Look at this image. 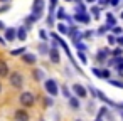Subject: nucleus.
<instances>
[{
	"instance_id": "f257e3e1",
	"label": "nucleus",
	"mask_w": 123,
	"mask_h": 121,
	"mask_svg": "<svg viewBox=\"0 0 123 121\" xmlns=\"http://www.w3.org/2000/svg\"><path fill=\"white\" fill-rule=\"evenodd\" d=\"M88 91H91V92H93V96H94V98H99V99H101V101H103V103H106V104H108V106H118V104H116V103H115V101H111V99H110V98H106V96H105V92H103V91H99V89H94V87H93V86H89V87H88Z\"/></svg>"
},
{
	"instance_id": "f03ea898",
	"label": "nucleus",
	"mask_w": 123,
	"mask_h": 121,
	"mask_svg": "<svg viewBox=\"0 0 123 121\" xmlns=\"http://www.w3.org/2000/svg\"><path fill=\"white\" fill-rule=\"evenodd\" d=\"M19 99H20V104H22V106H25V108H32V106H34V103H36V98H34V94H32L31 91L22 92Z\"/></svg>"
},
{
	"instance_id": "7ed1b4c3",
	"label": "nucleus",
	"mask_w": 123,
	"mask_h": 121,
	"mask_svg": "<svg viewBox=\"0 0 123 121\" xmlns=\"http://www.w3.org/2000/svg\"><path fill=\"white\" fill-rule=\"evenodd\" d=\"M44 87H46L47 94H51V96H57L59 94V87H57V82L54 79H47L44 82Z\"/></svg>"
},
{
	"instance_id": "20e7f679",
	"label": "nucleus",
	"mask_w": 123,
	"mask_h": 121,
	"mask_svg": "<svg viewBox=\"0 0 123 121\" xmlns=\"http://www.w3.org/2000/svg\"><path fill=\"white\" fill-rule=\"evenodd\" d=\"M9 79H10V84L14 86V87H22V84H24V77H22V74L20 72H12V74H9Z\"/></svg>"
},
{
	"instance_id": "39448f33",
	"label": "nucleus",
	"mask_w": 123,
	"mask_h": 121,
	"mask_svg": "<svg viewBox=\"0 0 123 121\" xmlns=\"http://www.w3.org/2000/svg\"><path fill=\"white\" fill-rule=\"evenodd\" d=\"M44 12V0H34V4H32V15L34 17H41Z\"/></svg>"
},
{
	"instance_id": "423d86ee",
	"label": "nucleus",
	"mask_w": 123,
	"mask_h": 121,
	"mask_svg": "<svg viewBox=\"0 0 123 121\" xmlns=\"http://www.w3.org/2000/svg\"><path fill=\"white\" fill-rule=\"evenodd\" d=\"M73 92L76 94V98H86L88 96V89L81 84H73Z\"/></svg>"
},
{
	"instance_id": "0eeeda50",
	"label": "nucleus",
	"mask_w": 123,
	"mask_h": 121,
	"mask_svg": "<svg viewBox=\"0 0 123 121\" xmlns=\"http://www.w3.org/2000/svg\"><path fill=\"white\" fill-rule=\"evenodd\" d=\"M110 67H115L120 72H123V57H113L110 61Z\"/></svg>"
},
{
	"instance_id": "6e6552de",
	"label": "nucleus",
	"mask_w": 123,
	"mask_h": 121,
	"mask_svg": "<svg viewBox=\"0 0 123 121\" xmlns=\"http://www.w3.org/2000/svg\"><path fill=\"white\" fill-rule=\"evenodd\" d=\"M29 119H31V116L25 109H17L15 111V121H29Z\"/></svg>"
},
{
	"instance_id": "1a4fd4ad",
	"label": "nucleus",
	"mask_w": 123,
	"mask_h": 121,
	"mask_svg": "<svg viewBox=\"0 0 123 121\" xmlns=\"http://www.w3.org/2000/svg\"><path fill=\"white\" fill-rule=\"evenodd\" d=\"M15 37H17L15 29H14V27H5V40L12 42V40H15Z\"/></svg>"
},
{
	"instance_id": "9d476101",
	"label": "nucleus",
	"mask_w": 123,
	"mask_h": 121,
	"mask_svg": "<svg viewBox=\"0 0 123 121\" xmlns=\"http://www.w3.org/2000/svg\"><path fill=\"white\" fill-rule=\"evenodd\" d=\"M108 54H111L108 49H101V51L96 54V61H98V62H105V61H106V57H108Z\"/></svg>"
},
{
	"instance_id": "9b49d317",
	"label": "nucleus",
	"mask_w": 123,
	"mask_h": 121,
	"mask_svg": "<svg viewBox=\"0 0 123 121\" xmlns=\"http://www.w3.org/2000/svg\"><path fill=\"white\" fill-rule=\"evenodd\" d=\"M9 76V66L4 59H0V77H5Z\"/></svg>"
},
{
	"instance_id": "f8f14e48",
	"label": "nucleus",
	"mask_w": 123,
	"mask_h": 121,
	"mask_svg": "<svg viewBox=\"0 0 123 121\" xmlns=\"http://www.w3.org/2000/svg\"><path fill=\"white\" fill-rule=\"evenodd\" d=\"M74 19H76L78 22H81V24H89V20H91L88 14H76Z\"/></svg>"
},
{
	"instance_id": "ddd939ff",
	"label": "nucleus",
	"mask_w": 123,
	"mask_h": 121,
	"mask_svg": "<svg viewBox=\"0 0 123 121\" xmlns=\"http://www.w3.org/2000/svg\"><path fill=\"white\" fill-rule=\"evenodd\" d=\"M15 32H17V39H19V40H25V39H27V30H25V27H17Z\"/></svg>"
},
{
	"instance_id": "4468645a",
	"label": "nucleus",
	"mask_w": 123,
	"mask_h": 121,
	"mask_svg": "<svg viewBox=\"0 0 123 121\" xmlns=\"http://www.w3.org/2000/svg\"><path fill=\"white\" fill-rule=\"evenodd\" d=\"M49 59H51V62H59V52H57V49H51L49 51Z\"/></svg>"
},
{
	"instance_id": "2eb2a0df",
	"label": "nucleus",
	"mask_w": 123,
	"mask_h": 121,
	"mask_svg": "<svg viewBox=\"0 0 123 121\" xmlns=\"http://www.w3.org/2000/svg\"><path fill=\"white\" fill-rule=\"evenodd\" d=\"M22 56H24V61L27 64H36V61H37V57L34 54H22Z\"/></svg>"
},
{
	"instance_id": "dca6fc26",
	"label": "nucleus",
	"mask_w": 123,
	"mask_h": 121,
	"mask_svg": "<svg viewBox=\"0 0 123 121\" xmlns=\"http://www.w3.org/2000/svg\"><path fill=\"white\" fill-rule=\"evenodd\" d=\"M69 106H71L73 109H79V99H78L76 96H71V98H69Z\"/></svg>"
},
{
	"instance_id": "f3484780",
	"label": "nucleus",
	"mask_w": 123,
	"mask_h": 121,
	"mask_svg": "<svg viewBox=\"0 0 123 121\" xmlns=\"http://www.w3.org/2000/svg\"><path fill=\"white\" fill-rule=\"evenodd\" d=\"M106 22H108V24H106V25H108V27H110V29H111V27H115V25H116V20H115V17H113V15H111V14H108V15H106Z\"/></svg>"
},
{
	"instance_id": "a211bd4d",
	"label": "nucleus",
	"mask_w": 123,
	"mask_h": 121,
	"mask_svg": "<svg viewBox=\"0 0 123 121\" xmlns=\"http://www.w3.org/2000/svg\"><path fill=\"white\" fill-rule=\"evenodd\" d=\"M24 52H27V49H25V47H19V49H14L10 54H12V56H22Z\"/></svg>"
},
{
	"instance_id": "6ab92c4d",
	"label": "nucleus",
	"mask_w": 123,
	"mask_h": 121,
	"mask_svg": "<svg viewBox=\"0 0 123 121\" xmlns=\"http://www.w3.org/2000/svg\"><path fill=\"white\" fill-rule=\"evenodd\" d=\"M56 4H57V0H51V4H49V17H52V14L56 10Z\"/></svg>"
},
{
	"instance_id": "aec40b11",
	"label": "nucleus",
	"mask_w": 123,
	"mask_h": 121,
	"mask_svg": "<svg viewBox=\"0 0 123 121\" xmlns=\"http://www.w3.org/2000/svg\"><path fill=\"white\" fill-rule=\"evenodd\" d=\"M121 54H123V49H121V47H116V49L111 51V56H113V57H121Z\"/></svg>"
},
{
	"instance_id": "412c9836",
	"label": "nucleus",
	"mask_w": 123,
	"mask_h": 121,
	"mask_svg": "<svg viewBox=\"0 0 123 121\" xmlns=\"http://www.w3.org/2000/svg\"><path fill=\"white\" fill-rule=\"evenodd\" d=\"M57 30H59L61 34H68V32H69L68 25H64V24H57Z\"/></svg>"
},
{
	"instance_id": "4be33fe9",
	"label": "nucleus",
	"mask_w": 123,
	"mask_h": 121,
	"mask_svg": "<svg viewBox=\"0 0 123 121\" xmlns=\"http://www.w3.org/2000/svg\"><path fill=\"white\" fill-rule=\"evenodd\" d=\"M34 77H36L37 81H42V77H44L42 71H41V69H34Z\"/></svg>"
},
{
	"instance_id": "5701e85b",
	"label": "nucleus",
	"mask_w": 123,
	"mask_h": 121,
	"mask_svg": "<svg viewBox=\"0 0 123 121\" xmlns=\"http://www.w3.org/2000/svg\"><path fill=\"white\" fill-rule=\"evenodd\" d=\"M76 14H86V7H84L83 4H78V7H76Z\"/></svg>"
},
{
	"instance_id": "b1692460",
	"label": "nucleus",
	"mask_w": 123,
	"mask_h": 121,
	"mask_svg": "<svg viewBox=\"0 0 123 121\" xmlns=\"http://www.w3.org/2000/svg\"><path fill=\"white\" fill-rule=\"evenodd\" d=\"M78 57H79V61H81L83 64H86V62H88V57H86V54H84V52H81V51H79V52H78Z\"/></svg>"
},
{
	"instance_id": "393cba45",
	"label": "nucleus",
	"mask_w": 123,
	"mask_h": 121,
	"mask_svg": "<svg viewBox=\"0 0 123 121\" xmlns=\"http://www.w3.org/2000/svg\"><path fill=\"white\" fill-rule=\"evenodd\" d=\"M108 82H110L111 86H116V87H123V82H120V81H116V79H108Z\"/></svg>"
},
{
	"instance_id": "a878e982",
	"label": "nucleus",
	"mask_w": 123,
	"mask_h": 121,
	"mask_svg": "<svg viewBox=\"0 0 123 121\" xmlns=\"http://www.w3.org/2000/svg\"><path fill=\"white\" fill-rule=\"evenodd\" d=\"M108 44H110V46H115V44H116V37H115L113 34L108 35Z\"/></svg>"
},
{
	"instance_id": "bb28decb",
	"label": "nucleus",
	"mask_w": 123,
	"mask_h": 121,
	"mask_svg": "<svg viewBox=\"0 0 123 121\" xmlns=\"http://www.w3.org/2000/svg\"><path fill=\"white\" fill-rule=\"evenodd\" d=\"M61 91H62V94H64V96H66L68 99L71 98V94H69V89H68V86H62V87H61Z\"/></svg>"
},
{
	"instance_id": "cd10ccee",
	"label": "nucleus",
	"mask_w": 123,
	"mask_h": 121,
	"mask_svg": "<svg viewBox=\"0 0 123 121\" xmlns=\"http://www.w3.org/2000/svg\"><path fill=\"white\" fill-rule=\"evenodd\" d=\"M111 32H113V34H116V35H120V34H121V27H118V25L111 27Z\"/></svg>"
},
{
	"instance_id": "c85d7f7f",
	"label": "nucleus",
	"mask_w": 123,
	"mask_h": 121,
	"mask_svg": "<svg viewBox=\"0 0 123 121\" xmlns=\"http://www.w3.org/2000/svg\"><path fill=\"white\" fill-rule=\"evenodd\" d=\"M39 35H41V39H42V40H47V39H49V35H47V32H46L44 29L39 32Z\"/></svg>"
},
{
	"instance_id": "c756f323",
	"label": "nucleus",
	"mask_w": 123,
	"mask_h": 121,
	"mask_svg": "<svg viewBox=\"0 0 123 121\" xmlns=\"http://www.w3.org/2000/svg\"><path fill=\"white\" fill-rule=\"evenodd\" d=\"M93 74H94V76H98V77H103V71H101V69L93 67Z\"/></svg>"
},
{
	"instance_id": "7c9ffc66",
	"label": "nucleus",
	"mask_w": 123,
	"mask_h": 121,
	"mask_svg": "<svg viewBox=\"0 0 123 121\" xmlns=\"http://www.w3.org/2000/svg\"><path fill=\"white\" fill-rule=\"evenodd\" d=\"M57 17H59V19H66V17H68V15L64 14V9H59V10H57Z\"/></svg>"
},
{
	"instance_id": "2f4dec72",
	"label": "nucleus",
	"mask_w": 123,
	"mask_h": 121,
	"mask_svg": "<svg viewBox=\"0 0 123 121\" xmlns=\"http://www.w3.org/2000/svg\"><path fill=\"white\" fill-rule=\"evenodd\" d=\"M108 30H111V29H110L108 25H103V27H101V29L98 30V34H105V32H108Z\"/></svg>"
},
{
	"instance_id": "473e14b6",
	"label": "nucleus",
	"mask_w": 123,
	"mask_h": 121,
	"mask_svg": "<svg viewBox=\"0 0 123 121\" xmlns=\"http://www.w3.org/2000/svg\"><path fill=\"white\" fill-rule=\"evenodd\" d=\"M76 47H78L81 52H84V51H86V46H84V44H81V42H76Z\"/></svg>"
},
{
	"instance_id": "72a5a7b5",
	"label": "nucleus",
	"mask_w": 123,
	"mask_h": 121,
	"mask_svg": "<svg viewBox=\"0 0 123 121\" xmlns=\"http://www.w3.org/2000/svg\"><path fill=\"white\" fill-rule=\"evenodd\" d=\"M91 12L94 14V17H96V19L99 17V9H98V7H93V9H91Z\"/></svg>"
},
{
	"instance_id": "f704fd0d",
	"label": "nucleus",
	"mask_w": 123,
	"mask_h": 121,
	"mask_svg": "<svg viewBox=\"0 0 123 121\" xmlns=\"http://www.w3.org/2000/svg\"><path fill=\"white\" fill-rule=\"evenodd\" d=\"M42 103H44L46 106H52V99H51V98H44V101H42Z\"/></svg>"
},
{
	"instance_id": "c9c22d12",
	"label": "nucleus",
	"mask_w": 123,
	"mask_h": 121,
	"mask_svg": "<svg viewBox=\"0 0 123 121\" xmlns=\"http://www.w3.org/2000/svg\"><path fill=\"white\" fill-rule=\"evenodd\" d=\"M116 44H118L120 47H123V35H120V37H116Z\"/></svg>"
},
{
	"instance_id": "e433bc0d",
	"label": "nucleus",
	"mask_w": 123,
	"mask_h": 121,
	"mask_svg": "<svg viewBox=\"0 0 123 121\" xmlns=\"http://www.w3.org/2000/svg\"><path fill=\"white\" fill-rule=\"evenodd\" d=\"M39 51H41V52H44V54H47V47H46L44 44H41V46H39Z\"/></svg>"
},
{
	"instance_id": "4c0bfd02",
	"label": "nucleus",
	"mask_w": 123,
	"mask_h": 121,
	"mask_svg": "<svg viewBox=\"0 0 123 121\" xmlns=\"http://www.w3.org/2000/svg\"><path fill=\"white\" fill-rule=\"evenodd\" d=\"M108 4H110L111 7H116V5L120 4V0H110V2H108Z\"/></svg>"
},
{
	"instance_id": "58836bf2",
	"label": "nucleus",
	"mask_w": 123,
	"mask_h": 121,
	"mask_svg": "<svg viewBox=\"0 0 123 121\" xmlns=\"http://www.w3.org/2000/svg\"><path fill=\"white\" fill-rule=\"evenodd\" d=\"M0 30H5V24H4L2 20H0Z\"/></svg>"
},
{
	"instance_id": "ea45409f",
	"label": "nucleus",
	"mask_w": 123,
	"mask_h": 121,
	"mask_svg": "<svg viewBox=\"0 0 123 121\" xmlns=\"http://www.w3.org/2000/svg\"><path fill=\"white\" fill-rule=\"evenodd\" d=\"M108 2H110V0H99V4H101V5H106Z\"/></svg>"
},
{
	"instance_id": "a19ab883",
	"label": "nucleus",
	"mask_w": 123,
	"mask_h": 121,
	"mask_svg": "<svg viewBox=\"0 0 123 121\" xmlns=\"http://www.w3.org/2000/svg\"><path fill=\"white\" fill-rule=\"evenodd\" d=\"M94 121H103V119H101V116H96V119H94Z\"/></svg>"
},
{
	"instance_id": "79ce46f5",
	"label": "nucleus",
	"mask_w": 123,
	"mask_h": 121,
	"mask_svg": "<svg viewBox=\"0 0 123 121\" xmlns=\"http://www.w3.org/2000/svg\"><path fill=\"white\" fill-rule=\"evenodd\" d=\"M118 108H123V103H120V104H118Z\"/></svg>"
},
{
	"instance_id": "37998d69",
	"label": "nucleus",
	"mask_w": 123,
	"mask_h": 121,
	"mask_svg": "<svg viewBox=\"0 0 123 121\" xmlns=\"http://www.w3.org/2000/svg\"><path fill=\"white\" fill-rule=\"evenodd\" d=\"M88 2H89V4H93V2H94V0H88Z\"/></svg>"
},
{
	"instance_id": "c03bdc74",
	"label": "nucleus",
	"mask_w": 123,
	"mask_h": 121,
	"mask_svg": "<svg viewBox=\"0 0 123 121\" xmlns=\"http://www.w3.org/2000/svg\"><path fill=\"white\" fill-rule=\"evenodd\" d=\"M0 2H9V0H0Z\"/></svg>"
},
{
	"instance_id": "a18cd8bd",
	"label": "nucleus",
	"mask_w": 123,
	"mask_h": 121,
	"mask_svg": "<svg viewBox=\"0 0 123 121\" xmlns=\"http://www.w3.org/2000/svg\"><path fill=\"white\" fill-rule=\"evenodd\" d=\"M0 91H2V82H0Z\"/></svg>"
},
{
	"instance_id": "49530a36",
	"label": "nucleus",
	"mask_w": 123,
	"mask_h": 121,
	"mask_svg": "<svg viewBox=\"0 0 123 121\" xmlns=\"http://www.w3.org/2000/svg\"><path fill=\"white\" fill-rule=\"evenodd\" d=\"M121 118H123V111H121Z\"/></svg>"
},
{
	"instance_id": "de8ad7c7",
	"label": "nucleus",
	"mask_w": 123,
	"mask_h": 121,
	"mask_svg": "<svg viewBox=\"0 0 123 121\" xmlns=\"http://www.w3.org/2000/svg\"><path fill=\"white\" fill-rule=\"evenodd\" d=\"M121 19H123V12H121Z\"/></svg>"
},
{
	"instance_id": "09e8293b",
	"label": "nucleus",
	"mask_w": 123,
	"mask_h": 121,
	"mask_svg": "<svg viewBox=\"0 0 123 121\" xmlns=\"http://www.w3.org/2000/svg\"><path fill=\"white\" fill-rule=\"evenodd\" d=\"M76 121H81V119H76Z\"/></svg>"
},
{
	"instance_id": "8fccbe9b",
	"label": "nucleus",
	"mask_w": 123,
	"mask_h": 121,
	"mask_svg": "<svg viewBox=\"0 0 123 121\" xmlns=\"http://www.w3.org/2000/svg\"><path fill=\"white\" fill-rule=\"evenodd\" d=\"M68 2H71V0H68Z\"/></svg>"
},
{
	"instance_id": "3c124183",
	"label": "nucleus",
	"mask_w": 123,
	"mask_h": 121,
	"mask_svg": "<svg viewBox=\"0 0 123 121\" xmlns=\"http://www.w3.org/2000/svg\"><path fill=\"white\" fill-rule=\"evenodd\" d=\"M41 121H44V119H41Z\"/></svg>"
}]
</instances>
